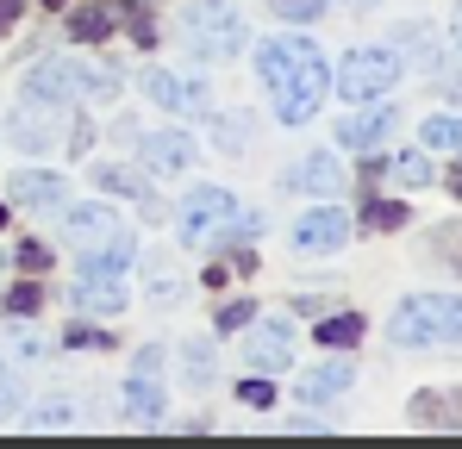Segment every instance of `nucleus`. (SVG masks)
<instances>
[{
	"instance_id": "1",
	"label": "nucleus",
	"mask_w": 462,
	"mask_h": 449,
	"mask_svg": "<svg viewBox=\"0 0 462 449\" xmlns=\"http://www.w3.org/2000/svg\"><path fill=\"white\" fill-rule=\"evenodd\" d=\"M256 75L269 81L282 125H307L319 113V100H325V87H331L325 50L307 44V38H263L256 44Z\"/></svg>"
},
{
	"instance_id": "2",
	"label": "nucleus",
	"mask_w": 462,
	"mask_h": 449,
	"mask_svg": "<svg viewBox=\"0 0 462 449\" xmlns=\"http://www.w3.org/2000/svg\"><path fill=\"white\" fill-rule=\"evenodd\" d=\"M387 337L400 350H450V344H462V294H412L393 312Z\"/></svg>"
},
{
	"instance_id": "3",
	"label": "nucleus",
	"mask_w": 462,
	"mask_h": 449,
	"mask_svg": "<svg viewBox=\"0 0 462 449\" xmlns=\"http://www.w3.org/2000/svg\"><path fill=\"white\" fill-rule=\"evenodd\" d=\"M256 231H263V213H237L226 188H194L181 200V243H194V250H207L219 237H256Z\"/></svg>"
},
{
	"instance_id": "4",
	"label": "nucleus",
	"mask_w": 462,
	"mask_h": 449,
	"mask_svg": "<svg viewBox=\"0 0 462 449\" xmlns=\"http://www.w3.org/2000/svg\"><path fill=\"white\" fill-rule=\"evenodd\" d=\"M181 32H188L194 57H207V63H219V57H237V50H244V19L231 13V0H194L188 19H181Z\"/></svg>"
},
{
	"instance_id": "5",
	"label": "nucleus",
	"mask_w": 462,
	"mask_h": 449,
	"mask_svg": "<svg viewBox=\"0 0 462 449\" xmlns=\"http://www.w3.org/2000/svg\"><path fill=\"white\" fill-rule=\"evenodd\" d=\"M406 75V63L382 50V44H369V50H350L344 63H337V94L350 100V106H363V100H382L393 94V81Z\"/></svg>"
},
{
	"instance_id": "6",
	"label": "nucleus",
	"mask_w": 462,
	"mask_h": 449,
	"mask_svg": "<svg viewBox=\"0 0 462 449\" xmlns=\"http://www.w3.org/2000/svg\"><path fill=\"white\" fill-rule=\"evenodd\" d=\"M125 412L138 418V425H156L162 418V350H138V362H132V380H125Z\"/></svg>"
},
{
	"instance_id": "7",
	"label": "nucleus",
	"mask_w": 462,
	"mask_h": 449,
	"mask_svg": "<svg viewBox=\"0 0 462 449\" xmlns=\"http://www.w3.org/2000/svg\"><path fill=\"white\" fill-rule=\"evenodd\" d=\"M25 100H32V106H76V100H81L76 63H63V57L32 63V69H25Z\"/></svg>"
},
{
	"instance_id": "8",
	"label": "nucleus",
	"mask_w": 462,
	"mask_h": 449,
	"mask_svg": "<svg viewBox=\"0 0 462 449\" xmlns=\"http://www.w3.org/2000/svg\"><path fill=\"white\" fill-rule=\"evenodd\" d=\"M344 243H350V213H337V206H312L294 224V250H307V256H331Z\"/></svg>"
},
{
	"instance_id": "9",
	"label": "nucleus",
	"mask_w": 462,
	"mask_h": 449,
	"mask_svg": "<svg viewBox=\"0 0 462 449\" xmlns=\"http://www.w3.org/2000/svg\"><path fill=\"white\" fill-rule=\"evenodd\" d=\"M63 237H69L76 250H100V243H113V237H119V213H113V206H100V200H81V206L63 200Z\"/></svg>"
},
{
	"instance_id": "10",
	"label": "nucleus",
	"mask_w": 462,
	"mask_h": 449,
	"mask_svg": "<svg viewBox=\"0 0 462 449\" xmlns=\"http://www.w3.org/2000/svg\"><path fill=\"white\" fill-rule=\"evenodd\" d=\"M144 94H151L156 106H169V113H194V119H207V113H213L207 81H181V75H169V69L144 75Z\"/></svg>"
},
{
	"instance_id": "11",
	"label": "nucleus",
	"mask_w": 462,
	"mask_h": 449,
	"mask_svg": "<svg viewBox=\"0 0 462 449\" xmlns=\"http://www.w3.org/2000/svg\"><path fill=\"white\" fill-rule=\"evenodd\" d=\"M244 362H250L256 374L288 369V362H294V337H288V325H275V318H269V325H256V331H250V344H244Z\"/></svg>"
},
{
	"instance_id": "12",
	"label": "nucleus",
	"mask_w": 462,
	"mask_h": 449,
	"mask_svg": "<svg viewBox=\"0 0 462 449\" xmlns=\"http://www.w3.org/2000/svg\"><path fill=\"white\" fill-rule=\"evenodd\" d=\"M344 162L331 156V150H312V156H300V169L288 175V188H300V194H319V200H331V194H344Z\"/></svg>"
},
{
	"instance_id": "13",
	"label": "nucleus",
	"mask_w": 462,
	"mask_h": 449,
	"mask_svg": "<svg viewBox=\"0 0 462 449\" xmlns=\"http://www.w3.org/2000/svg\"><path fill=\"white\" fill-rule=\"evenodd\" d=\"M6 200H13V206H63V200H69V181L51 175V169H19V175L6 181Z\"/></svg>"
},
{
	"instance_id": "14",
	"label": "nucleus",
	"mask_w": 462,
	"mask_h": 449,
	"mask_svg": "<svg viewBox=\"0 0 462 449\" xmlns=\"http://www.w3.org/2000/svg\"><path fill=\"white\" fill-rule=\"evenodd\" d=\"M138 156H144L151 175H181V169H194V138L188 132H151L138 144Z\"/></svg>"
},
{
	"instance_id": "15",
	"label": "nucleus",
	"mask_w": 462,
	"mask_h": 449,
	"mask_svg": "<svg viewBox=\"0 0 462 449\" xmlns=\"http://www.w3.org/2000/svg\"><path fill=\"white\" fill-rule=\"evenodd\" d=\"M125 25V0H88L81 13H69V38L76 44H100Z\"/></svg>"
},
{
	"instance_id": "16",
	"label": "nucleus",
	"mask_w": 462,
	"mask_h": 449,
	"mask_svg": "<svg viewBox=\"0 0 462 449\" xmlns=\"http://www.w3.org/2000/svg\"><path fill=\"white\" fill-rule=\"evenodd\" d=\"M94 181H100L106 194H132V200H144V213H151V219H162V213H169V206H162V200L151 194V181H144L138 169H119V162H94Z\"/></svg>"
},
{
	"instance_id": "17",
	"label": "nucleus",
	"mask_w": 462,
	"mask_h": 449,
	"mask_svg": "<svg viewBox=\"0 0 462 449\" xmlns=\"http://www.w3.org/2000/svg\"><path fill=\"white\" fill-rule=\"evenodd\" d=\"M363 106H369V100H363ZM387 125H393V106H369V113H350V119L337 125V144L369 150V144H382V138H387Z\"/></svg>"
},
{
	"instance_id": "18",
	"label": "nucleus",
	"mask_w": 462,
	"mask_h": 449,
	"mask_svg": "<svg viewBox=\"0 0 462 449\" xmlns=\"http://www.w3.org/2000/svg\"><path fill=\"white\" fill-rule=\"evenodd\" d=\"M412 425L462 431V387H450V393H419V399H412Z\"/></svg>"
},
{
	"instance_id": "19",
	"label": "nucleus",
	"mask_w": 462,
	"mask_h": 449,
	"mask_svg": "<svg viewBox=\"0 0 462 449\" xmlns=\"http://www.w3.org/2000/svg\"><path fill=\"white\" fill-rule=\"evenodd\" d=\"M76 312H125L119 275H81L76 281Z\"/></svg>"
},
{
	"instance_id": "20",
	"label": "nucleus",
	"mask_w": 462,
	"mask_h": 449,
	"mask_svg": "<svg viewBox=\"0 0 462 449\" xmlns=\"http://www.w3.org/2000/svg\"><path fill=\"white\" fill-rule=\"evenodd\" d=\"M350 380H356V362H325V369L300 374V399H307V406H319V399H337Z\"/></svg>"
},
{
	"instance_id": "21",
	"label": "nucleus",
	"mask_w": 462,
	"mask_h": 449,
	"mask_svg": "<svg viewBox=\"0 0 462 449\" xmlns=\"http://www.w3.org/2000/svg\"><path fill=\"white\" fill-rule=\"evenodd\" d=\"M81 256H88V262H81V275H125L138 250H132V237L119 231L113 243H100V250H81Z\"/></svg>"
},
{
	"instance_id": "22",
	"label": "nucleus",
	"mask_w": 462,
	"mask_h": 449,
	"mask_svg": "<svg viewBox=\"0 0 462 449\" xmlns=\"http://www.w3.org/2000/svg\"><path fill=\"white\" fill-rule=\"evenodd\" d=\"M325 350H356L363 344V312H337V318H319V331H312Z\"/></svg>"
},
{
	"instance_id": "23",
	"label": "nucleus",
	"mask_w": 462,
	"mask_h": 449,
	"mask_svg": "<svg viewBox=\"0 0 462 449\" xmlns=\"http://www.w3.org/2000/svg\"><path fill=\"white\" fill-rule=\"evenodd\" d=\"M76 81H81L88 100H113L119 94V69L113 63H76Z\"/></svg>"
},
{
	"instance_id": "24",
	"label": "nucleus",
	"mask_w": 462,
	"mask_h": 449,
	"mask_svg": "<svg viewBox=\"0 0 462 449\" xmlns=\"http://www.w3.org/2000/svg\"><path fill=\"white\" fill-rule=\"evenodd\" d=\"M13 144L19 150H57V132H51V119L19 113V119H13Z\"/></svg>"
},
{
	"instance_id": "25",
	"label": "nucleus",
	"mask_w": 462,
	"mask_h": 449,
	"mask_svg": "<svg viewBox=\"0 0 462 449\" xmlns=\"http://www.w3.org/2000/svg\"><path fill=\"white\" fill-rule=\"evenodd\" d=\"M406 219H412L406 200H369V206H363V224H369V231H400Z\"/></svg>"
},
{
	"instance_id": "26",
	"label": "nucleus",
	"mask_w": 462,
	"mask_h": 449,
	"mask_svg": "<svg viewBox=\"0 0 462 449\" xmlns=\"http://www.w3.org/2000/svg\"><path fill=\"white\" fill-rule=\"evenodd\" d=\"M387 175H393L400 188H425V181H431L438 169H431V162H425L419 150H406V156H393V162H387Z\"/></svg>"
},
{
	"instance_id": "27",
	"label": "nucleus",
	"mask_w": 462,
	"mask_h": 449,
	"mask_svg": "<svg viewBox=\"0 0 462 449\" xmlns=\"http://www.w3.org/2000/svg\"><path fill=\"white\" fill-rule=\"evenodd\" d=\"M431 256H438L444 269H457V275H462V219H457V224H438V231H431Z\"/></svg>"
},
{
	"instance_id": "28",
	"label": "nucleus",
	"mask_w": 462,
	"mask_h": 449,
	"mask_svg": "<svg viewBox=\"0 0 462 449\" xmlns=\"http://www.w3.org/2000/svg\"><path fill=\"white\" fill-rule=\"evenodd\" d=\"M25 425H32V431H69V425H76V406H69V399H44Z\"/></svg>"
},
{
	"instance_id": "29",
	"label": "nucleus",
	"mask_w": 462,
	"mask_h": 449,
	"mask_svg": "<svg viewBox=\"0 0 462 449\" xmlns=\"http://www.w3.org/2000/svg\"><path fill=\"white\" fill-rule=\"evenodd\" d=\"M425 144L431 150H462V119H450V113L425 119Z\"/></svg>"
},
{
	"instance_id": "30",
	"label": "nucleus",
	"mask_w": 462,
	"mask_h": 449,
	"mask_svg": "<svg viewBox=\"0 0 462 449\" xmlns=\"http://www.w3.org/2000/svg\"><path fill=\"white\" fill-rule=\"evenodd\" d=\"M38 306H44V288H38V281H19V288L6 294V312H13V318H32Z\"/></svg>"
},
{
	"instance_id": "31",
	"label": "nucleus",
	"mask_w": 462,
	"mask_h": 449,
	"mask_svg": "<svg viewBox=\"0 0 462 449\" xmlns=\"http://www.w3.org/2000/svg\"><path fill=\"white\" fill-rule=\"evenodd\" d=\"M0 356H13V362H38V356H44V337H38V331H13Z\"/></svg>"
},
{
	"instance_id": "32",
	"label": "nucleus",
	"mask_w": 462,
	"mask_h": 449,
	"mask_svg": "<svg viewBox=\"0 0 462 449\" xmlns=\"http://www.w3.org/2000/svg\"><path fill=\"white\" fill-rule=\"evenodd\" d=\"M237 399H244V406H256V412H269V406H275V387H269L263 374H250V380L237 387Z\"/></svg>"
},
{
	"instance_id": "33",
	"label": "nucleus",
	"mask_w": 462,
	"mask_h": 449,
	"mask_svg": "<svg viewBox=\"0 0 462 449\" xmlns=\"http://www.w3.org/2000/svg\"><path fill=\"white\" fill-rule=\"evenodd\" d=\"M63 344H69V350H106L113 337H106V331H94V325H69V331H63Z\"/></svg>"
},
{
	"instance_id": "34",
	"label": "nucleus",
	"mask_w": 462,
	"mask_h": 449,
	"mask_svg": "<svg viewBox=\"0 0 462 449\" xmlns=\"http://www.w3.org/2000/svg\"><path fill=\"white\" fill-rule=\"evenodd\" d=\"M188 380H194V387L213 380V350H207V344H188Z\"/></svg>"
},
{
	"instance_id": "35",
	"label": "nucleus",
	"mask_w": 462,
	"mask_h": 449,
	"mask_svg": "<svg viewBox=\"0 0 462 449\" xmlns=\"http://www.w3.org/2000/svg\"><path fill=\"white\" fill-rule=\"evenodd\" d=\"M19 269H25V275H44V269H51V250H44L38 237H25V243H19Z\"/></svg>"
},
{
	"instance_id": "36",
	"label": "nucleus",
	"mask_w": 462,
	"mask_h": 449,
	"mask_svg": "<svg viewBox=\"0 0 462 449\" xmlns=\"http://www.w3.org/2000/svg\"><path fill=\"white\" fill-rule=\"evenodd\" d=\"M275 13H282V19H294V25H307V19L325 13V0H275Z\"/></svg>"
},
{
	"instance_id": "37",
	"label": "nucleus",
	"mask_w": 462,
	"mask_h": 449,
	"mask_svg": "<svg viewBox=\"0 0 462 449\" xmlns=\"http://www.w3.org/2000/svg\"><path fill=\"white\" fill-rule=\"evenodd\" d=\"M250 318H256V306H250V299H231V306H219V331H244Z\"/></svg>"
},
{
	"instance_id": "38",
	"label": "nucleus",
	"mask_w": 462,
	"mask_h": 449,
	"mask_svg": "<svg viewBox=\"0 0 462 449\" xmlns=\"http://www.w3.org/2000/svg\"><path fill=\"white\" fill-rule=\"evenodd\" d=\"M125 25H132V38H138V44H156V25H151V13H138L132 0H125Z\"/></svg>"
},
{
	"instance_id": "39",
	"label": "nucleus",
	"mask_w": 462,
	"mask_h": 449,
	"mask_svg": "<svg viewBox=\"0 0 462 449\" xmlns=\"http://www.w3.org/2000/svg\"><path fill=\"white\" fill-rule=\"evenodd\" d=\"M6 412H19V387H13V374L0 369V418H6Z\"/></svg>"
},
{
	"instance_id": "40",
	"label": "nucleus",
	"mask_w": 462,
	"mask_h": 449,
	"mask_svg": "<svg viewBox=\"0 0 462 449\" xmlns=\"http://www.w3.org/2000/svg\"><path fill=\"white\" fill-rule=\"evenodd\" d=\"M13 25H19V0H0V38H6Z\"/></svg>"
},
{
	"instance_id": "41",
	"label": "nucleus",
	"mask_w": 462,
	"mask_h": 449,
	"mask_svg": "<svg viewBox=\"0 0 462 449\" xmlns=\"http://www.w3.org/2000/svg\"><path fill=\"white\" fill-rule=\"evenodd\" d=\"M450 194H462V169H450Z\"/></svg>"
},
{
	"instance_id": "42",
	"label": "nucleus",
	"mask_w": 462,
	"mask_h": 449,
	"mask_svg": "<svg viewBox=\"0 0 462 449\" xmlns=\"http://www.w3.org/2000/svg\"><path fill=\"white\" fill-rule=\"evenodd\" d=\"M38 6H51V13H57V6H69V0H38Z\"/></svg>"
},
{
	"instance_id": "43",
	"label": "nucleus",
	"mask_w": 462,
	"mask_h": 449,
	"mask_svg": "<svg viewBox=\"0 0 462 449\" xmlns=\"http://www.w3.org/2000/svg\"><path fill=\"white\" fill-rule=\"evenodd\" d=\"M457 50H462V19H457Z\"/></svg>"
},
{
	"instance_id": "44",
	"label": "nucleus",
	"mask_w": 462,
	"mask_h": 449,
	"mask_svg": "<svg viewBox=\"0 0 462 449\" xmlns=\"http://www.w3.org/2000/svg\"><path fill=\"white\" fill-rule=\"evenodd\" d=\"M0 224H6V200H0Z\"/></svg>"
},
{
	"instance_id": "45",
	"label": "nucleus",
	"mask_w": 462,
	"mask_h": 449,
	"mask_svg": "<svg viewBox=\"0 0 462 449\" xmlns=\"http://www.w3.org/2000/svg\"><path fill=\"white\" fill-rule=\"evenodd\" d=\"M0 262H6V256H0Z\"/></svg>"
}]
</instances>
